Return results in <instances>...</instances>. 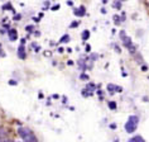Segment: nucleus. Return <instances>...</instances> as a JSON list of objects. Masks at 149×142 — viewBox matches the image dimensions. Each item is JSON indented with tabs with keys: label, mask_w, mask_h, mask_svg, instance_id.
<instances>
[{
	"label": "nucleus",
	"mask_w": 149,
	"mask_h": 142,
	"mask_svg": "<svg viewBox=\"0 0 149 142\" xmlns=\"http://www.w3.org/2000/svg\"><path fill=\"white\" fill-rule=\"evenodd\" d=\"M18 134L22 138L23 142H38V137L36 136V133L33 132L31 128L24 126H20L18 128Z\"/></svg>",
	"instance_id": "nucleus-1"
},
{
	"label": "nucleus",
	"mask_w": 149,
	"mask_h": 142,
	"mask_svg": "<svg viewBox=\"0 0 149 142\" xmlns=\"http://www.w3.org/2000/svg\"><path fill=\"white\" fill-rule=\"evenodd\" d=\"M119 36H120V38H121L123 46H124L132 55H135L136 53V47H135V44L133 43L132 37L126 34L125 31H120V32H119Z\"/></svg>",
	"instance_id": "nucleus-2"
},
{
	"label": "nucleus",
	"mask_w": 149,
	"mask_h": 142,
	"mask_svg": "<svg viewBox=\"0 0 149 142\" xmlns=\"http://www.w3.org/2000/svg\"><path fill=\"white\" fill-rule=\"evenodd\" d=\"M138 126H139V117L135 114H133V115H129L128 122L125 123L124 128L126 131V133H134L136 131Z\"/></svg>",
	"instance_id": "nucleus-3"
},
{
	"label": "nucleus",
	"mask_w": 149,
	"mask_h": 142,
	"mask_svg": "<svg viewBox=\"0 0 149 142\" xmlns=\"http://www.w3.org/2000/svg\"><path fill=\"white\" fill-rule=\"evenodd\" d=\"M17 56H18V58H20V60L27 58V50H25V46L19 44V47H18V50H17Z\"/></svg>",
	"instance_id": "nucleus-4"
},
{
	"label": "nucleus",
	"mask_w": 149,
	"mask_h": 142,
	"mask_svg": "<svg viewBox=\"0 0 149 142\" xmlns=\"http://www.w3.org/2000/svg\"><path fill=\"white\" fill-rule=\"evenodd\" d=\"M73 14L76 17H79V18H82V17L86 15V8H85L84 5L79 6V8H74L73 9Z\"/></svg>",
	"instance_id": "nucleus-5"
},
{
	"label": "nucleus",
	"mask_w": 149,
	"mask_h": 142,
	"mask_svg": "<svg viewBox=\"0 0 149 142\" xmlns=\"http://www.w3.org/2000/svg\"><path fill=\"white\" fill-rule=\"evenodd\" d=\"M6 34H8L9 39L12 41V42H14V41H17V39H18V31H17L15 28H10V29H8Z\"/></svg>",
	"instance_id": "nucleus-6"
},
{
	"label": "nucleus",
	"mask_w": 149,
	"mask_h": 142,
	"mask_svg": "<svg viewBox=\"0 0 149 142\" xmlns=\"http://www.w3.org/2000/svg\"><path fill=\"white\" fill-rule=\"evenodd\" d=\"M77 63H79V67H80V71H81V72H85V71H87L88 69H90V66H87L86 65V60H79V62H77Z\"/></svg>",
	"instance_id": "nucleus-7"
},
{
	"label": "nucleus",
	"mask_w": 149,
	"mask_h": 142,
	"mask_svg": "<svg viewBox=\"0 0 149 142\" xmlns=\"http://www.w3.org/2000/svg\"><path fill=\"white\" fill-rule=\"evenodd\" d=\"M85 88L87 89L88 93H90V95L92 96V95H94V93L96 91V88H97V86L95 85V83H91V81H88V83L86 84V86H85Z\"/></svg>",
	"instance_id": "nucleus-8"
},
{
	"label": "nucleus",
	"mask_w": 149,
	"mask_h": 142,
	"mask_svg": "<svg viewBox=\"0 0 149 142\" xmlns=\"http://www.w3.org/2000/svg\"><path fill=\"white\" fill-rule=\"evenodd\" d=\"M1 10H8V12H12L13 15H14V14H17V13H15V9H14V6L12 5V3H10V1H8L6 4L3 5V6H1Z\"/></svg>",
	"instance_id": "nucleus-9"
},
{
	"label": "nucleus",
	"mask_w": 149,
	"mask_h": 142,
	"mask_svg": "<svg viewBox=\"0 0 149 142\" xmlns=\"http://www.w3.org/2000/svg\"><path fill=\"white\" fill-rule=\"evenodd\" d=\"M91 33L88 29H85V31H82V33H81V39L84 41V42H86V41H88V38H90Z\"/></svg>",
	"instance_id": "nucleus-10"
},
{
	"label": "nucleus",
	"mask_w": 149,
	"mask_h": 142,
	"mask_svg": "<svg viewBox=\"0 0 149 142\" xmlns=\"http://www.w3.org/2000/svg\"><path fill=\"white\" fill-rule=\"evenodd\" d=\"M70 41H71L70 34H67V33H66V34H63V36L61 37V38L58 39V43H68Z\"/></svg>",
	"instance_id": "nucleus-11"
},
{
	"label": "nucleus",
	"mask_w": 149,
	"mask_h": 142,
	"mask_svg": "<svg viewBox=\"0 0 149 142\" xmlns=\"http://www.w3.org/2000/svg\"><path fill=\"white\" fill-rule=\"evenodd\" d=\"M107 107H109L110 110H116L118 109V104H116L115 100H109V102H107Z\"/></svg>",
	"instance_id": "nucleus-12"
},
{
	"label": "nucleus",
	"mask_w": 149,
	"mask_h": 142,
	"mask_svg": "<svg viewBox=\"0 0 149 142\" xmlns=\"http://www.w3.org/2000/svg\"><path fill=\"white\" fill-rule=\"evenodd\" d=\"M128 142H145V140L141 136H139V134H138V136H133L132 138H129V141Z\"/></svg>",
	"instance_id": "nucleus-13"
},
{
	"label": "nucleus",
	"mask_w": 149,
	"mask_h": 142,
	"mask_svg": "<svg viewBox=\"0 0 149 142\" xmlns=\"http://www.w3.org/2000/svg\"><path fill=\"white\" fill-rule=\"evenodd\" d=\"M106 89H107V93L110 95H114L115 94V85L114 84H107L106 85Z\"/></svg>",
	"instance_id": "nucleus-14"
},
{
	"label": "nucleus",
	"mask_w": 149,
	"mask_h": 142,
	"mask_svg": "<svg viewBox=\"0 0 149 142\" xmlns=\"http://www.w3.org/2000/svg\"><path fill=\"white\" fill-rule=\"evenodd\" d=\"M121 0H114L113 1V8H115L116 10H120L121 9Z\"/></svg>",
	"instance_id": "nucleus-15"
},
{
	"label": "nucleus",
	"mask_w": 149,
	"mask_h": 142,
	"mask_svg": "<svg viewBox=\"0 0 149 142\" xmlns=\"http://www.w3.org/2000/svg\"><path fill=\"white\" fill-rule=\"evenodd\" d=\"M113 19H114V23L116 24V25H119V24H121L123 22H121V17L120 15H118V14H115V15L113 17Z\"/></svg>",
	"instance_id": "nucleus-16"
},
{
	"label": "nucleus",
	"mask_w": 149,
	"mask_h": 142,
	"mask_svg": "<svg viewBox=\"0 0 149 142\" xmlns=\"http://www.w3.org/2000/svg\"><path fill=\"white\" fill-rule=\"evenodd\" d=\"M81 95H82L84 96V98H90V93H88V90H87V89L86 88H84L82 89V90H81Z\"/></svg>",
	"instance_id": "nucleus-17"
},
{
	"label": "nucleus",
	"mask_w": 149,
	"mask_h": 142,
	"mask_svg": "<svg viewBox=\"0 0 149 142\" xmlns=\"http://www.w3.org/2000/svg\"><path fill=\"white\" fill-rule=\"evenodd\" d=\"M80 79L84 80V81H88V80H90V76H88L86 72H81L80 74Z\"/></svg>",
	"instance_id": "nucleus-18"
},
{
	"label": "nucleus",
	"mask_w": 149,
	"mask_h": 142,
	"mask_svg": "<svg viewBox=\"0 0 149 142\" xmlns=\"http://www.w3.org/2000/svg\"><path fill=\"white\" fill-rule=\"evenodd\" d=\"M25 31L28 33H31V34H33V33H34V25H32V24L27 25V27H25Z\"/></svg>",
	"instance_id": "nucleus-19"
},
{
	"label": "nucleus",
	"mask_w": 149,
	"mask_h": 142,
	"mask_svg": "<svg viewBox=\"0 0 149 142\" xmlns=\"http://www.w3.org/2000/svg\"><path fill=\"white\" fill-rule=\"evenodd\" d=\"M59 8H61V5H59V4H54V5H51L49 10H51V12H57Z\"/></svg>",
	"instance_id": "nucleus-20"
},
{
	"label": "nucleus",
	"mask_w": 149,
	"mask_h": 142,
	"mask_svg": "<svg viewBox=\"0 0 149 142\" xmlns=\"http://www.w3.org/2000/svg\"><path fill=\"white\" fill-rule=\"evenodd\" d=\"M135 58H136V62H138V63H140V65H143L144 60L141 58V56H140L139 53H135Z\"/></svg>",
	"instance_id": "nucleus-21"
},
{
	"label": "nucleus",
	"mask_w": 149,
	"mask_h": 142,
	"mask_svg": "<svg viewBox=\"0 0 149 142\" xmlns=\"http://www.w3.org/2000/svg\"><path fill=\"white\" fill-rule=\"evenodd\" d=\"M13 20H14V22L22 20V14H14V15H13Z\"/></svg>",
	"instance_id": "nucleus-22"
},
{
	"label": "nucleus",
	"mask_w": 149,
	"mask_h": 142,
	"mask_svg": "<svg viewBox=\"0 0 149 142\" xmlns=\"http://www.w3.org/2000/svg\"><path fill=\"white\" fill-rule=\"evenodd\" d=\"M6 53H5V51H4V48H3V44L0 43V57H5Z\"/></svg>",
	"instance_id": "nucleus-23"
},
{
	"label": "nucleus",
	"mask_w": 149,
	"mask_h": 142,
	"mask_svg": "<svg viewBox=\"0 0 149 142\" xmlns=\"http://www.w3.org/2000/svg\"><path fill=\"white\" fill-rule=\"evenodd\" d=\"M8 84H9V85H13V86H17V85H18V81H17L15 79H10V80L8 81Z\"/></svg>",
	"instance_id": "nucleus-24"
},
{
	"label": "nucleus",
	"mask_w": 149,
	"mask_h": 142,
	"mask_svg": "<svg viewBox=\"0 0 149 142\" xmlns=\"http://www.w3.org/2000/svg\"><path fill=\"white\" fill-rule=\"evenodd\" d=\"M140 70L143 71V72H147V71H148L149 69H148V66L145 65V63H143V65H140Z\"/></svg>",
	"instance_id": "nucleus-25"
},
{
	"label": "nucleus",
	"mask_w": 149,
	"mask_h": 142,
	"mask_svg": "<svg viewBox=\"0 0 149 142\" xmlns=\"http://www.w3.org/2000/svg\"><path fill=\"white\" fill-rule=\"evenodd\" d=\"M99 58V55L97 53H94V55H91V57H90V60L91 61H96V60Z\"/></svg>",
	"instance_id": "nucleus-26"
},
{
	"label": "nucleus",
	"mask_w": 149,
	"mask_h": 142,
	"mask_svg": "<svg viewBox=\"0 0 149 142\" xmlns=\"http://www.w3.org/2000/svg\"><path fill=\"white\" fill-rule=\"evenodd\" d=\"M115 93H123V88L119 85H115Z\"/></svg>",
	"instance_id": "nucleus-27"
},
{
	"label": "nucleus",
	"mask_w": 149,
	"mask_h": 142,
	"mask_svg": "<svg viewBox=\"0 0 149 142\" xmlns=\"http://www.w3.org/2000/svg\"><path fill=\"white\" fill-rule=\"evenodd\" d=\"M76 27H79V22H72L70 24V28H76Z\"/></svg>",
	"instance_id": "nucleus-28"
},
{
	"label": "nucleus",
	"mask_w": 149,
	"mask_h": 142,
	"mask_svg": "<svg viewBox=\"0 0 149 142\" xmlns=\"http://www.w3.org/2000/svg\"><path fill=\"white\" fill-rule=\"evenodd\" d=\"M85 51H86L87 53H91V46L90 44H86V46H85Z\"/></svg>",
	"instance_id": "nucleus-29"
},
{
	"label": "nucleus",
	"mask_w": 149,
	"mask_h": 142,
	"mask_svg": "<svg viewBox=\"0 0 149 142\" xmlns=\"http://www.w3.org/2000/svg\"><path fill=\"white\" fill-rule=\"evenodd\" d=\"M120 17H121V22H125V19H126V14H125V12H123V13L120 14Z\"/></svg>",
	"instance_id": "nucleus-30"
},
{
	"label": "nucleus",
	"mask_w": 149,
	"mask_h": 142,
	"mask_svg": "<svg viewBox=\"0 0 149 142\" xmlns=\"http://www.w3.org/2000/svg\"><path fill=\"white\" fill-rule=\"evenodd\" d=\"M114 47H115V50H116V52H118V53H120V52H121V48L119 47L116 43H114Z\"/></svg>",
	"instance_id": "nucleus-31"
},
{
	"label": "nucleus",
	"mask_w": 149,
	"mask_h": 142,
	"mask_svg": "<svg viewBox=\"0 0 149 142\" xmlns=\"http://www.w3.org/2000/svg\"><path fill=\"white\" fill-rule=\"evenodd\" d=\"M32 20H34V23H39V22H40V18H39V17H33Z\"/></svg>",
	"instance_id": "nucleus-32"
},
{
	"label": "nucleus",
	"mask_w": 149,
	"mask_h": 142,
	"mask_svg": "<svg viewBox=\"0 0 149 142\" xmlns=\"http://www.w3.org/2000/svg\"><path fill=\"white\" fill-rule=\"evenodd\" d=\"M61 99H62V103H63V104H67V103H68V102H67V96H66V95H62Z\"/></svg>",
	"instance_id": "nucleus-33"
},
{
	"label": "nucleus",
	"mask_w": 149,
	"mask_h": 142,
	"mask_svg": "<svg viewBox=\"0 0 149 142\" xmlns=\"http://www.w3.org/2000/svg\"><path fill=\"white\" fill-rule=\"evenodd\" d=\"M121 76H124V77L128 76V72H126V71H125L124 69H123V67H121Z\"/></svg>",
	"instance_id": "nucleus-34"
},
{
	"label": "nucleus",
	"mask_w": 149,
	"mask_h": 142,
	"mask_svg": "<svg viewBox=\"0 0 149 142\" xmlns=\"http://www.w3.org/2000/svg\"><path fill=\"white\" fill-rule=\"evenodd\" d=\"M65 51H66V50H65L63 47H58V48H57V52H58V53H63Z\"/></svg>",
	"instance_id": "nucleus-35"
},
{
	"label": "nucleus",
	"mask_w": 149,
	"mask_h": 142,
	"mask_svg": "<svg viewBox=\"0 0 149 142\" xmlns=\"http://www.w3.org/2000/svg\"><path fill=\"white\" fill-rule=\"evenodd\" d=\"M67 65H68V66H72V65H74V62L72 61V60H67Z\"/></svg>",
	"instance_id": "nucleus-36"
},
{
	"label": "nucleus",
	"mask_w": 149,
	"mask_h": 142,
	"mask_svg": "<svg viewBox=\"0 0 149 142\" xmlns=\"http://www.w3.org/2000/svg\"><path fill=\"white\" fill-rule=\"evenodd\" d=\"M25 43H27V39H25V38H22V39H20V44L25 46Z\"/></svg>",
	"instance_id": "nucleus-37"
},
{
	"label": "nucleus",
	"mask_w": 149,
	"mask_h": 142,
	"mask_svg": "<svg viewBox=\"0 0 149 142\" xmlns=\"http://www.w3.org/2000/svg\"><path fill=\"white\" fill-rule=\"evenodd\" d=\"M38 98H39V99H43V98H44V94H43L42 91H39V93H38Z\"/></svg>",
	"instance_id": "nucleus-38"
},
{
	"label": "nucleus",
	"mask_w": 149,
	"mask_h": 142,
	"mask_svg": "<svg viewBox=\"0 0 149 142\" xmlns=\"http://www.w3.org/2000/svg\"><path fill=\"white\" fill-rule=\"evenodd\" d=\"M100 12H101V14H106V12H107V10H106V8H104V6H102Z\"/></svg>",
	"instance_id": "nucleus-39"
},
{
	"label": "nucleus",
	"mask_w": 149,
	"mask_h": 142,
	"mask_svg": "<svg viewBox=\"0 0 149 142\" xmlns=\"http://www.w3.org/2000/svg\"><path fill=\"white\" fill-rule=\"evenodd\" d=\"M39 51H40V47L39 46H36L34 47V52H39Z\"/></svg>",
	"instance_id": "nucleus-40"
},
{
	"label": "nucleus",
	"mask_w": 149,
	"mask_h": 142,
	"mask_svg": "<svg viewBox=\"0 0 149 142\" xmlns=\"http://www.w3.org/2000/svg\"><path fill=\"white\" fill-rule=\"evenodd\" d=\"M52 98H53V99H59V95L58 94H53V95H52Z\"/></svg>",
	"instance_id": "nucleus-41"
},
{
	"label": "nucleus",
	"mask_w": 149,
	"mask_h": 142,
	"mask_svg": "<svg viewBox=\"0 0 149 142\" xmlns=\"http://www.w3.org/2000/svg\"><path fill=\"white\" fill-rule=\"evenodd\" d=\"M110 128L115 129V128H116V124H115V123H111V124H110Z\"/></svg>",
	"instance_id": "nucleus-42"
},
{
	"label": "nucleus",
	"mask_w": 149,
	"mask_h": 142,
	"mask_svg": "<svg viewBox=\"0 0 149 142\" xmlns=\"http://www.w3.org/2000/svg\"><path fill=\"white\" fill-rule=\"evenodd\" d=\"M67 5H70V6H73V1H71V0H68V1H67Z\"/></svg>",
	"instance_id": "nucleus-43"
},
{
	"label": "nucleus",
	"mask_w": 149,
	"mask_h": 142,
	"mask_svg": "<svg viewBox=\"0 0 149 142\" xmlns=\"http://www.w3.org/2000/svg\"><path fill=\"white\" fill-rule=\"evenodd\" d=\"M38 17H39V18H40V19H42V18H43V17H44V13H43V12H40V13H39V14H38Z\"/></svg>",
	"instance_id": "nucleus-44"
},
{
	"label": "nucleus",
	"mask_w": 149,
	"mask_h": 142,
	"mask_svg": "<svg viewBox=\"0 0 149 142\" xmlns=\"http://www.w3.org/2000/svg\"><path fill=\"white\" fill-rule=\"evenodd\" d=\"M66 52H67V53H72V48H67Z\"/></svg>",
	"instance_id": "nucleus-45"
},
{
	"label": "nucleus",
	"mask_w": 149,
	"mask_h": 142,
	"mask_svg": "<svg viewBox=\"0 0 149 142\" xmlns=\"http://www.w3.org/2000/svg\"><path fill=\"white\" fill-rule=\"evenodd\" d=\"M1 22H3V23H6V22H8V18H6V17H5V18H3V20H1Z\"/></svg>",
	"instance_id": "nucleus-46"
},
{
	"label": "nucleus",
	"mask_w": 149,
	"mask_h": 142,
	"mask_svg": "<svg viewBox=\"0 0 149 142\" xmlns=\"http://www.w3.org/2000/svg\"><path fill=\"white\" fill-rule=\"evenodd\" d=\"M44 56H47V57L48 56H51V52H44Z\"/></svg>",
	"instance_id": "nucleus-47"
},
{
	"label": "nucleus",
	"mask_w": 149,
	"mask_h": 142,
	"mask_svg": "<svg viewBox=\"0 0 149 142\" xmlns=\"http://www.w3.org/2000/svg\"><path fill=\"white\" fill-rule=\"evenodd\" d=\"M33 34H34V36H37V37H38V36H40V33H39V32H34V33H33Z\"/></svg>",
	"instance_id": "nucleus-48"
},
{
	"label": "nucleus",
	"mask_w": 149,
	"mask_h": 142,
	"mask_svg": "<svg viewBox=\"0 0 149 142\" xmlns=\"http://www.w3.org/2000/svg\"><path fill=\"white\" fill-rule=\"evenodd\" d=\"M145 5H147L148 8H149V0H145Z\"/></svg>",
	"instance_id": "nucleus-49"
},
{
	"label": "nucleus",
	"mask_w": 149,
	"mask_h": 142,
	"mask_svg": "<svg viewBox=\"0 0 149 142\" xmlns=\"http://www.w3.org/2000/svg\"><path fill=\"white\" fill-rule=\"evenodd\" d=\"M143 100H145V102H147V103H148V102H149V99H148V98H147V96H144V98H143Z\"/></svg>",
	"instance_id": "nucleus-50"
},
{
	"label": "nucleus",
	"mask_w": 149,
	"mask_h": 142,
	"mask_svg": "<svg viewBox=\"0 0 149 142\" xmlns=\"http://www.w3.org/2000/svg\"><path fill=\"white\" fill-rule=\"evenodd\" d=\"M101 1H102V4H106V3H107V0H101Z\"/></svg>",
	"instance_id": "nucleus-51"
},
{
	"label": "nucleus",
	"mask_w": 149,
	"mask_h": 142,
	"mask_svg": "<svg viewBox=\"0 0 149 142\" xmlns=\"http://www.w3.org/2000/svg\"><path fill=\"white\" fill-rule=\"evenodd\" d=\"M121 1H128V0H121Z\"/></svg>",
	"instance_id": "nucleus-52"
},
{
	"label": "nucleus",
	"mask_w": 149,
	"mask_h": 142,
	"mask_svg": "<svg viewBox=\"0 0 149 142\" xmlns=\"http://www.w3.org/2000/svg\"><path fill=\"white\" fill-rule=\"evenodd\" d=\"M0 133H1V129H0Z\"/></svg>",
	"instance_id": "nucleus-53"
}]
</instances>
